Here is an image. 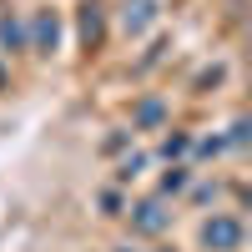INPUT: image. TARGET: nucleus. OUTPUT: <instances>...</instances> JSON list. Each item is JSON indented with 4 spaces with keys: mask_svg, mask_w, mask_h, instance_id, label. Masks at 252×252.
Instances as JSON below:
<instances>
[{
    "mask_svg": "<svg viewBox=\"0 0 252 252\" xmlns=\"http://www.w3.org/2000/svg\"><path fill=\"white\" fill-rule=\"evenodd\" d=\"M207 242H212V247H232L237 242V227L232 222H212V227H207Z\"/></svg>",
    "mask_w": 252,
    "mask_h": 252,
    "instance_id": "nucleus-1",
    "label": "nucleus"
}]
</instances>
